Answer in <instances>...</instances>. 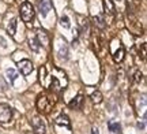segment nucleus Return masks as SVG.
Returning a JSON list of instances; mask_svg holds the SVG:
<instances>
[{
  "instance_id": "6",
  "label": "nucleus",
  "mask_w": 147,
  "mask_h": 134,
  "mask_svg": "<svg viewBox=\"0 0 147 134\" xmlns=\"http://www.w3.org/2000/svg\"><path fill=\"white\" fill-rule=\"evenodd\" d=\"M38 8H40V14L42 16H47L48 12L52 10V1L51 0H40Z\"/></svg>"
},
{
  "instance_id": "13",
  "label": "nucleus",
  "mask_w": 147,
  "mask_h": 134,
  "mask_svg": "<svg viewBox=\"0 0 147 134\" xmlns=\"http://www.w3.org/2000/svg\"><path fill=\"white\" fill-rule=\"evenodd\" d=\"M124 55H125V51H124V48H120L117 52L115 54V56H113V59H115V62H117V63H120L121 60L124 59Z\"/></svg>"
},
{
  "instance_id": "12",
  "label": "nucleus",
  "mask_w": 147,
  "mask_h": 134,
  "mask_svg": "<svg viewBox=\"0 0 147 134\" xmlns=\"http://www.w3.org/2000/svg\"><path fill=\"white\" fill-rule=\"evenodd\" d=\"M90 99L93 100V103H95V104H100V103L102 101V93H101L100 90H94L91 95H90Z\"/></svg>"
},
{
  "instance_id": "9",
  "label": "nucleus",
  "mask_w": 147,
  "mask_h": 134,
  "mask_svg": "<svg viewBox=\"0 0 147 134\" xmlns=\"http://www.w3.org/2000/svg\"><path fill=\"white\" fill-rule=\"evenodd\" d=\"M102 4H104V11L109 15H113L115 14V5H113V1L112 0H102Z\"/></svg>"
},
{
  "instance_id": "16",
  "label": "nucleus",
  "mask_w": 147,
  "mask_h": 134,
  "mask_svg": "<svg viewBox=\"0 0 147 134\" xmlns=\"http://www.w3.org/2000/svg\"><path fill=\"white\" fill-rule=\"evenodd\" d=\"M15 27H16V19H11L10 25H8V33H10V36H14L15 34Z\"/></svg>"
},
{
  "instance_id": "18",
  "label": "nucleus",
  "mask_w": 147,
  "mask_h": 134,
  "mask_svg": "<svg viewBox=\"0 0 147 134\" xmlns=\"http://www.w3.org/2000/svg\"><path fill=\"white\" fill-rule=\"evenodd\" d=\"M36 36L40 38V41L44 38V45H47L48 44V36H47V33L44 32V30H38V34H36Z\"/></svg>"
},
{
  "instance_id": "7",
  "label": "nucleus",
  "mask_w": 147,
  "mask_h": 134,
  "mask_svg": "<svg viewBox=\"0 0 147 134\" xmlns=\"http://www.w3.org/2000/svg\"><path fill=\"white\" fill-rule=\"evenodd\" d=\"M55 122H56V126H57V127H67V129H71L69 119H68V116H65V115H60Z\"/></svg>"
},
{
  "instance_id": "19",
  "label": "nucleus",
  "mask_w": 147,
  "mask_h": 134,
  "mask_svg": "<svg viewBox=\"0 0 147 134\" xmlns=\"http://www.w3.org/2000/svg\"><path fill=\"white\" fill-rule=\"evenodd\" d=\"M95 21H98V25H100V27H104V26H105V25H104L105 22L102 21V18H101L100 15H98V16H95Z\"/></svg>"
},
{
  "instance_id": "8",
  "label": "nucleus",
  "mask_w": 147,
  "mask_h": 134,
  "mask_svg": "<svg viewBox=\"0 0 147 134\" xmlns=\"http://www.w3.org/2000/svg\"><path fill=\"white\" fill-rule=\"evenodd\" d=\"M29 45H30V48H32L34 52H37V51L40 49V41L37 40V36L34 33H32V34L29 36Z\"/></svg>"
},
{
  "instance_id": "21",
  "label": "nucleus",
  "mask_w": 147,
  "mask_h": 134,
  "mask_svg": "<svg viewBox=\"0 0 147 134\" xmlns=\"http://www.w3.org/2000/svg\"><path fill=\"white\" fill-rule=\"evenodd\" d=\"M91 134H100V131H98V129L93 127V130H91Z\"/></svg>"
},
{
  "instance_id": "4",
  "label": "nucleus",
  "mask_w": 147,
  "mask_h": 134,
  "mask_svg": "<svg viewBox=\"0 0 147 134\" xmlns=\"http://www.w3.org/2000/svg\"><path fill=\"white\" fill-rule=\"evenodd\" d=\"M32 123H33V129H34V133L36 134L47 133V126H45V122H44V119L41 116H34Z\"/></svg>"
},
{
  "instance_id": "15",
  "label": "nucleus",
  "mask_w": 147,
  "mask_h": 134,
  "mask_svg": "<svg viewBox=\"0 0 147 134\" xmlns=\"http://www.w3.org/2000/svg\"><path fill=\"white\" fill-rule=\"evenodd\" d=\"M67 55H68V49H67V44L64 43L59 49V56L60 58H67Z\"/></svg>"
},
{
  "instance_id": "3",
  "label": "nucleus",
  "mask_w": 147,
  "mask_h": 134,
  "mask_svg": "<svg viewBox=\"0 0 147 134\" xmlns=\"http://www.w3.org/2000/svg\"><path fill=\"white\" fill-rule=\"evenodd\" d=\"M12 118V110L8 104H0V123H7Z\"/></svg>"
},
{
  "instance_id": "17",
  "label": "nucleus",
  "mask_w": 147,
  "mask_h": 134,
  "mask_svg": "<svg viewBox=\"0 0 147 134\" xmlns=\"http://www.w3.org/2000/svg\"><path fill=\"white\" fill-rule=\"evenodd\" d=\"M60 25L64 27V29H68L69 27V18L67 15H63L60 18Z\"/></svg>"
},
{
  "instance_id": "22",
  "label": "nucleus",
  "mask_w": 147,
  "mask_h": 134,
  "mask_svg": "<svg viewBox=\"0 0 147 134\" xmlns=\"http://www.w3.org/2000/svg\"><path fill=\"white\" fill-rule=\"evenodd\" d=\"M25 134H29V133H25Z\"/></svg>"
},
{
  "instance_id": "14",
  "label": "nucleus",
  "mask_w": 147,
  "mask_h": 134,
  "mask_svg": "<svg viewBox=\"0 0 147 134\" xmlns=\"http://www.w3.org/2000/svg\"><path fill=\"white\" fill-rule=\"evenodd\" d=\"M5 77L8 78V81L10 82H14L16 78V71L14 69H8L7 71H5Z\"/></svg>"
},
{
  "instance_id": "1",
  "label": "nucleus",
  "mask_w": 147,
  "mask_h": 134,
  "mask_svg": "<svg viewBox=\"0 0 147 134\" xmlns=\"http://www.w3.org/2000/svg\"><path fill=\"white\" fill-rule=\"evenodd\" d=\"M53 104H55V101L51 100L48 96H40L38 100H37V108H38V111H40V112H44V114L51 112Z\"/></svg>"
},
{
  "instance_id": "10",
  "label": "nucleus",
  "mask_w": 147,
  "mask_h": 134,
  "mask_svg": "<svg viewBox=\"0 0 147 134\" xmlns=\"http://www.w3.org/2000/svg\"><path fill=\"white\" fill-rule=\"evenodd\" d=\"M83 95H78V96L74 99L72 101L69 103V107L71 108H75V110H78V108L82 107V104H83Z\"/></svg>"
},
{
  "instance_id": "5",
  "label": "nucleus",
  "mask_w": 147,
  "mask_h": 134,
  "mask_svg": "<svg viewBox=\"0 0 147 134\" xmlns=\"http://www.w3.org/2000/svg\"><path fill=\"white\" fill-rule=\"evenodd\" d=\"M16 66H18V70L21 71L22 75L32 74L33 69H34V67H33V63L30 62V60H27V59H23V60H21V62H18Z\"/></svg>"
},
{
  "instance_id": "11",
  "label": "nucleus",
  "mask_w": 147,
  "mask_h": 134,
  "mask_svg": "<svg viewBox=\"0 0 147 134\" xmlns=\"http://www.w3.org/2000/svg\"><path fill=\"white\" fill-rule=\"evenodd\" d=\"M108 127H109L112 134H120V131H121L120 124L117 123V122H109V123H108Z\"/></svg>"
},
{
  "instance_id": "2",
  "label": "nucleus",
  "mask_w": 147,
  "mask_h": 134,
  "mask_svg": "<svg viewBox=\"0 0 147 134\" xmlns=\"http://www.w3.org/2000/svg\"><path fill=\"white\" fill-rule=\"evenodd\" d=\"M21 18L23 22H30L34 18V7L32 5V3L25 1L21 5Z\"/></svg>"
},
{
  "instance_id": "20",
  "label": "nucleus",
  "mask_w": 147,
  "mask_h": 134,
  "mask_svg": "<svg viewBox=\"0 0 147 134\" xmlns=\"http://www.w3.org/2000/svg\"><path fill=\"white\" fill-rule=\"evenodd\" d=\"M140 80H142V73H139V71H138L136 75H135V82H139Z\"/></svg>"
}]
</instances>
